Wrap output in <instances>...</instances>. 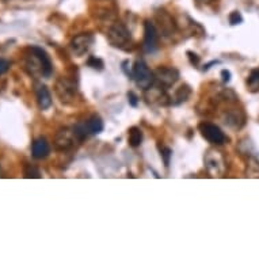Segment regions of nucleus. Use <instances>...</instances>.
Segmentation results:
<instances>
[{"label":"nucleus","instance_id":"1","mask_svg":"<svg viewBox=\"0 0 259 259\" xmlns=\"http://www.w3.org/2000/svg\"><path fill=\"white\" fill-rule=\"evenodd\" d=\"M25 68L33 76L48 77L52 76L53 64L48 53L39 47H30L25 55Z\"/></svg>","mask_w":259,"mask_h":259},{"label":"nucleus","instance_id":"2","mask_svg":"<svg viewBox=\"0 0 259 259\" xmlns=\"http://www.w3.org/2000/svg\"><path fill=\"white\" fill-rule=\"evenodd\" d=\"M56 95L65 105L72 103L77 97V79L76 76H60L55 84Z\"/></svg>","mask_w":259,"mask_h":259},{"label":"nucleus","instance_id":"3","mask_svg":"<svg viewBox=\"0 0 259 259\" xmlns=\"http://www.w3.org/2000/svg\"><path fill=\"white\" fill-rule=\"evenodd\" d=\"M107 39L114 48L127 49L132 45V35L127 27L121 22H113L107 30Z\"/></svg>","mask_w":259,"mask_h":259},{"label":"nucleus","instance_id":"4","mask_svg":"<svg viewBox=\"0 0 259 259\" xmlns=\"http://www.w3.org/2000/svg\"><path fill=\"white\" fill-rule=\"evenodd\" d=\"M204 163L210 177H224L227 172V160L224 155L216 149H209L205 153Z\"/></svg>","mask_w":259,"mask_h":259},{"label":"nucleus","instance_id":"5","mask_svg":"<svg viewBox=\"0 0 259 259\" xmlns=\"http://www.w3.org/2000/svg\"><path fill=\"white\" fill-rule=\"evenodd\" d=\"M103 127H105V125H103L102 118L98 117V115H93V117H90L89 119H85L83 122L76 123L73 126V131L76 133L79 141H83L87 137L99 135L103 131Z\"/></svg>","mask_w":259,"mask_h":259},{"label":"nucleus","instance_id":"6","mask_svg":"<svg viewBox=\"0 0 259 259\" xmlns=\"http://www.w3.org/2000/svg\"><path fill=\"white\" fill-rule=\"evenodd\" d=\"M132 77L136 84L143 90L149 89L155 83V72H152L143 60H137L132 68Z\"/></svg>","mask_w":259,"mask_h":259},{"label":"nucleus","instance_id":"7","mask_svg":"<svg viewBox=\"0 0 259 259\" xmlns=\"http://www.w3.org/2000/svg\"><path fill=\"white\" fill-rule=\"evenodd\" d=\"M76 143H79V139H77L73 127H61L59 132L56 133L55 141H53L55 148L61 152L72 149Z\"/></svg>","mask_w":259,"mask_h":259},{"label":"nucleus","instance_id":"8","mask_svg":"<svg viewBox=\"0 0 259 259\" xmlns=\"http://www.w3.org/2000/svg\"><path fill=\"white\" fill-rule=\"evenodd\" d=\"M198 131L205 140H208L213 145H223L228 141V137L225 136L224 132L214 123L201 122L198 125Z\"/></svg>","mask_w":259,"mask_h":259},{"label":"nucleus","instance_id":"9","mask_svg":"<svg viewBox=\"0 0 259 259\" xmlns=\"http://www.w3.org/2000/svg\"><path fill=\"white\" fill-rule=\"evenodd\" d=\"M95 37L91 33H81V34L75 35L71 41V51L76 57L84 56L93 47Z\"/></svg>","mask_w":259,"mask_h":259},{"label":"nucleus","instance_id":"10","mask_svg":"<svg viewBox=\"0 0 259 259\" xmlns=\"http://www.w3.org/2000/svg\"><path fill=\"white\" fill-rule=\"evenodd\" d=\"M155 19L159 23V29H160L161 34L164 37H170L175 33L177 25H175L174 18L171 17L170 13H167L166 10H157L155 14Z\"/></svg>","mask_w":259,"mask_h":259},{"label":"nucleus","instance_id":"11","mask_svg":"<svg viewBox=\"0 0 259 259\" xmlns=\"http://www.w3.org/2000/svg\"><path fill=\"white\" fill-rule=\"evenodd\" d=\"M155 79L161 84V87H171L179 79V71L172 67H159L155 71Z\"/></svg>","mask_w":259,"mask_h":259},{"label":"nucleus","instance_id":"12","mask_svg":"<svg viewBox=\"0 0 259 259\" xmlns=\"http://www.w3.org/2000/svg\"><path fill=\"white\" fill-rule=\"evenodd\" d=\"M157 39H159V31L156 26L151 21L144 22V49L148 53H152L157 49Z\"/></svg>","mask_w":259,"mask_h":259},{"label":"nucleus","instance_id":"13","mask_svg":"<svg viewBox=\"0 0 259 259\" xmlns=\"http://www.w3.org/2000/svg\"><path fill=\"white\" fill-rule=\"evenodd\" d=\"M223 121L228 126L234 127V129H240L246 123V115L242 110H238V109H228L223 114Z\"/></svg>","mask_w":259,"mask_h":259},{"label":"nucleus","instance_id":"14","mask_svg":"<svg viewBox=\"0 0 259 259\" xmlns=\"http://www.w3.org/2000/svg\"><path fill=\"white\" fill-rule=\"evenodd\" d=\"M51 153V144L49 141L45 139V137H38L33 141L31 144V155L37 160H41V159H45V157L49 156Z\"/></svg>","mask_w":259,"mask_h":259},{"label":"nucleus","instance_id":"15","mask_svg":"<svg viewBox=\"0 0 259 259\" xmlns=\"http://www.w3.org/2000/svg\"><path fill=\"white\" fill-rule=\"evenodd\" d=\"M35 97H37L39 110H48L52 106V95L47 85L42 83L35 84Z\"/></svg>","mask_w":259,"mask_h":259},{"label":"nucleus","instance_id":"16","mask_svg":"<svg viewBox=\"0 0 259 259\" xmlns=\"http://www.w3.org/2000/svg\"><path fill=\"white\" fill-rule=\"evenodd\" d=\"M191 90L189 85H181L178 90H177V93H175L174 98H172V105H181V103L186 102L189 97H190Z\"/></svg>","mask_w":259,"mask_h":259},{"label":"nucleus","instance_id":"17","mask_svg":"<svg viewBox=\"0 0 259 259\" xmlns=\"http://www.w3.org/2000/svg\"><path fill=\"white\" fill-rule=\"evenodd\" d=\"M141 143H143V132L140 127H131L129 129V145L133 148H137V147H140Z\"/></svg>","mask_w":259,"mask_h":259},{"label":"nucleus","instance_id":"18","mask_svg":"<svg viewBox=\"0 0 259 259\" xmlns=\"http://www.w3.org/2000/svg\"><path fill=\"white\" fill-rule=\"evenodd\" d=\"M247 177L250 178H259V161L251 157L247 164Z\"/></svg>","mask_w":259,"mask_h":259},{"label":"nucleus","instance_id":"19","mask_svg":"<svg viewBox=\"0 0 259 259\" xmlns=\"http://www.w3.org/2000/svg\"><path fill=\"white\" fill-rule=\"evenodd\" d=\"M247 84L252 91H256L259 90V68L252 69L248 76V80H247Z\"/></svg>","mask_w":259,"mask_h":259},{"label":"nucleus","instance_id":"20","mask_svg":"<svg viewBox=\"0 0 259 259\" xmlns=\"http://www.w3.org/2000/svg\"><path fill=\"white\" fill-rule=\"evenodd\" d=\"M23 174H25V178H41V172L33 164H26Z\"/></svg>","mask_w":259,"mask_h":259},{"label":"nucleus","instance_id":"21","mask_svg":"<svg viewBox=\"0 0 259 259\" xmlns=\"http://www.w3.org/2000/svg\"><path fill=\"white\" fill-rule=\"evenodd\" d=\"M87 65L93 69H102L103 61L101 59H98V57H95V56H91V57L87 60Z\"/></svg>","mask_w":259,"mask_h":259},{"label":"nucleus","instance_id":"22","mask_svg":"<svg viewBox=\"0 0 259 259\" xmlns=\"http://www.w3.org/2000/svg\"><path fill=\"white\" fill-rule=\"evenodd\" d=\"M160 155L161 157H163V160H164L166 167L170 166V159L171 156H172V151H171L170 148H167V147H163V148L160 149Z\"/></svg>","mask_w":259,"mask_h":259},{"label":"nucleus","instance_id":"23","mask_svg":"<svg viewBox=\"0 0 259 259\" xmlns=\"http://www.w3.org/2000/svg\"><path fill=\"white\" fill-rule=\"evenodd\" d=\"M243 22V17L242 14L239 13V11H234V13L230 14V23L232 26L235 25H240Z\"/></svg>","mask_w":259,"mask_h":259},{"label":"nucleus","instance_id":"24","mask_svg":"<svg viewBox=\"0 0 259 259\" xmlns=\"http://www.w3.org/2000/svg\"><path fill=\"white\" fill-rule=\"evenodd\" d=\"M127 102H129L131 106L136 107L137 105H139V97H137L133 91H129V93H127Z\"/></svg>","mask_w":259,"mask_h":259},{"label":"nucleus","instance_id":"25","mask_svg":"<svg viewBox=\"0 0 259 259\" xmlns=\"http://www.w3.org/2000/svg\"><path fill=\"white\" fill-rule=\"evenodd\" d=\"M10 67H11V64H10L9 60L0 59V76H2L3 73L7 72L10 69Z\"/></svg>","mask_w":259,"mask_h":259},{"label":"nucleus","instance_id":"26","mask_svg":"<svg viewBox=\"0 0 259 259\" xmlns=\"http://www.w3.org/2000/svg\"><path fill=\"white\" fill-rule=\"evenodd\" d=\"M187 55H189V59H190L191 64H194V65H197V64L200 63V57L196 55V53H193V52H187Z\"/></svg>","mask_w":259,"mask_h":259},{"label":"nucleus","instance_id":"27","mask_svg":"<svg viewBox=\"0 0 259 259\" xmlns=\"http://www.w3.org/2000/svg\"><path fill=\"white\" fill-rule=\"evenodd\" d=\"M221 76H223V81L224 83H228L231 80V72L230 71H227V69H223L221 71Z\"/></svg>","mask_w":259,"mask_h":259},{"label":"nucleus","instance_id":"28","mask_svg":"<svg viewBox=\"0 0 259 259\" xmlns=\"http://www.w3.org/2000/svg\"><path fill=\"white\" fill-rule=\"evenodd\" d=\"M196 2L197 3H200V5H210L214 0H196Z\"/></svg>","mask_w":259,"mask_h":259},{"label":"nucleus","instance_id":"29","mask_svg":"<svg viewBox=\"0 0 259 259\" xmlns=\"http://www.w3.org/2000/svg\"><path fill=\"white\" fill-rule=\"evenodd\" d=\"M0 178H3V170H2V167H0Z\"/></svg>","mask_w":259,"mask_h":259}]
</instances>
